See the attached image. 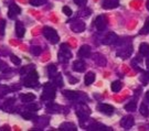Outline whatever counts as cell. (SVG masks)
Returning a JSON list of instances; mask_svg holds the SVG:
<instances>
[{"label":"cell","mask_w":149,"mask_h":131,"mask_svg":"<svg viewBox=\"0 0 149 131\" xmlns=\"http://www.w3.org/2000/svg\"><path fill=\"white\" fill-rule=\"evenodd\" d=\"M43 35L49 42L52 43V44H56L60 41V37L58 34V32L55 31L54 29H52V28H50V26L43 28Z\"/></svg>","instance_id":"obj_1"},{"label":"cell","mask_w":149,"mask_h":131,"mask_svg":"<svg viewBox=\"0 0 149 131\" xmlns=\"http://www.w3.org/2000/svg\"><path fill=\"white\" fill-rule=\"evenodd\" d=\"M38 78H39L38 73L34 69H32L31 72L28 74V76L26 77V79H24V86H26V87H31V88L37 87Z\"/></svg>","instance_id":"obj_2"},{"label":"cell","mask_w":149,"mask_h":131,"mask_svg":"<svg viewBox=\"0 0 149 131\" xmlns=\"http://www.w3.org/2000/svg\"><path fill=\"white\" fill-rule=\"evenodd\" d=\"M71 58H72V53L70 51L69 46L66 44H62L59 52V61L62 63H66V62H69Z\"/></svg>","instance_id":"obj_3"},{"label":"cell","mask_w":149,"mask_h":131,"mask_svg":"<svg viewBox=\"0 0 149 131\" xmlns=\"http://www.w3.org/2000/svg\"><path fill=\"white\" fill-rule=\"evenodd\" d=\"M54 97H55V88H54L53 85L50 84V83L44 84V91H43L41 99L50 100V99H53Z\"/></svg>","instance_id":"obj_4"},{"label":"cell","mask_w":149,"mask_h":131,"mask_svg":"<svg viewBox=\"0 0 149 131\" xmlns=\"http://www.w3.org/2000/svg\"><path fill=\"white\" fill-rule=\"evenodd\" d=\"M71 30L75 33H81L85 30V23L82 21V20H79V19H75L71 22Z\"/></svg>","instance_id":"obj_5"},{"label":"cell","mask_w":149,"mask_h":131,"mask_svg":"<svg viewBox=\"0 0 149 131\" xmlns=\"http://www.w3.org/2000/svg\"><path fill=\"white\" fill-rule=\"evenodd\" d=\"M118 41V37L114 33V32H108L106 37L103 39V44L105 45H111V44H115Z\"/></svg>","instance_id":"obj_6"},{"label":"cell","mask_w":149,"mask_h":131,"mask_svg":"<svg viewBox=\"0 0 149 131\" xmlns=\"http://www.w3.org/2000/svg\"><path fill=\"white\" fill-rule=\"evenodd\" d=\"M94 23H95L96 29H97L98 31H104V30L106 29V23H107V22H106V19H105V17H104V16L96 17Z\"/></svg>","instance_id":"obj_7"},{"label":"cell","mask_w":149,"mask_h":131,"mask_svg":"<svg viewBox=\"0 0 149 131\" xmlns=\"http://www.w3.org/2000/svg\"><path fill=\"white\" fill-rule=\"evenodd\" d=\"M134 123H135L134 117L130 115L123 117V119L120 120V126H122L123 128H125V129H129L130 127L134 126Z\"/></svg>","instance_id":"obj_8"},{"label":"cell","mask_w":149,"mask_h":131,"mask_svg":"<svg viewBox=\"0 0 149 131\" xmlns=\"http://www.w3.org/2000/svg\"><path fill=\"white\" fill-rule=\"evenodd\" d=\"M98 110L101 111L102 114L107 116H111L114 114V107L108 104H100L98 105Z\"/></svg>","instance_id":"obj_9"},{"label":"cell","mask_w":149,"mask_h":131,"mask_svg":"<svg viewBox=\"0 0 149 131\" xmlns=\"http://www.w3.org/2000/svg\"><path fill=\"white\" fill-rule=\"evenodd\" d=\"M119 6V0H104L103 3H102V7L104 9H115Z\"/></svg>","instance_id":"obj_10"},{"label":"cell","mask_w":149,"mask_h":131,"mask_svg":"<svg viewBox=\"0 0 149 131\" xmlns=\"http://www.w3.org/2000/svg\"><path fill=\"white\" fill-rule=\"evenodd\" d=\"M21 12V9L19 6H17L16 3H12V5L9 7V12H8V17L10 19H16V16L19 15Z\"/></svg>","instance_id":"obj_11"},{"label":"cell","mask_w":149,"mask_h":131,"mask_svg":"<svg viewBox=\"0 0 149 131\" xmlns=\"http://www.w3.org/2000/svg\"><path fill=\"white\" fill-rule=\"evenodd\" d=\"M91 54V46L90 45H82L80 47V50H79V52H77V55L82 58H88Z\"/></svg>","instance_id":"obj_12"},{"label":"cell","mask_w":149,"mask_h":131,"mask_svg":"<svg viewBox=\"0 0 149 131\" xmlns=\"http://www.w3.org/2000/svg\"><path fill=\"white\" fill-rule=\"evenodd\" d=\"M132 52H133V47L130 46V45H128V46L124 47L120 51H118L117 56H119V58H127L130 56Z\"/></svg>","instance_id":"obj_13"},{"label":"cell","mask_w":149,"mask_h":131,"mask_svg":"<svg viewBox=\"0 0 149 131\" xmlns=\"http://www.w3.org/2000/svg\"><path fill=\"white\" fill-rule=\"evenodd\" d=\"M93 60L96 64H98L100 66H105L106 65V58H104V55H102L100 53H95L93 55Z\"/></svg>","instance_id":"obj_14"},{"label":"cell","mask_w":149,"mask_h":131,"mask_svg":"<svg viewBox=\"0 0 149 131\" xmlns=\"http://www.w3.org/2000/svg\"><path fill=\"white\" fill-rule=\"evenodd\" d=\"M73 71L75 72H79V73H82L85 71V63L81 60H77L73 63Z\"/></svg>","instance_id":"obj_15"},{"label":"cell","mask_w":149,"mask_h":131,"mask_svg":"<svg viewBox=\"0 0 149 131\" xmlns=\"http://www.w3.org/2000/svg\"><path fill=\"white\" fill-rule=\"evenodd\" d=\"M24 33H26V28L22 24L21 22H17L16 23V34L18 37H24Z\"/></svg>","instance_id":"obj_16"},{"label":"cell","mask_w":149,"mask_h":131,"mask_svg":"<svg viewBox=\"0 0 149 131\" xmlns=\"http://www.w3.org/2000/svg\"><path fill=\"white\" fill-rule=\"evenodd\" d=\"M63 95L70 100H75L79 98V94L76 91H74V90H64Z\"/></svg>","instance_id":"obj_17"},{"label":"cell","mask_w":149,"mask_h":131,"mask_svg":"<svg viewBox=\"0 0 149 131\" xmlns=\"http://www.w3.org/2000/svg\"><path fill=\"white\" fill-rule=\"evenodd\" d=\"M95 80V74L93 72H88V73L85 75V78H84V82H85V85H91L94 83Z\"/></svg>","instance_id":"obj_18"},{"label":"cell","mask_w":149,"mask_h":131,"mask_svg":"<svg viewBox=\"0 0 149 131\" xmlns=\"http://www.w3.org/2000/svg\"><path fill=\"white\" fill-rule=\"evenodd\" d=\"M139 52H140L141 55L149 56V44H147V43L140 44V46H139Z\"/></svg>","instance_id":"obj_19"},{"label":"cell","mask_w":149,"mask_h":131,"mask_svg":"<svg viewBox=\"0 0 149 131\" xmlns=\"http://www.w3.org/2000/svg\"><path fill=\"white\" fill-rule=\"evenodd\" d=\"M61 130H68V131H75L76 130V127L73 123H69V122H64L63 125H61L60 127Z\"/></svg>","instance_id":"obj_20"},{"label":"cell","mask_w":149,"mask_h":131,"mask_svg":"<svg viewBox=\"0 0 149 131\" xmlns=\"http://www.w3.org/2000/svg\"><path fill=\"white\" fill-rule=\"evenodd\" d=\"M122 83L119 82V80H115V82H113L112 85H111V88L114 93H118L120 89H122Z\"/></svg>","instance_id":"obj_21"},{"label":"cell","mask_w":149,"mask_h":131,"mask_svg":"<svg viewBox=\"0 0 149 131\" xmlns=\"http://www.w3.org/2000/svg\"><path fill=\"white\" fill-rule=\"evenodd\" d=\"M34 99H36V95L33 94H23L21 96V100L23 103H30Z\"/></svg>","instance_id":"obj_22"},{"label":"cell","mask_w":149,"mask_h":131,"mask_svg":"<svg viewBox=\"0 0 149 131\" xmlns=\"http://www.w3.org/2000/svg\"><path fill=\"white\" fill-rule=\"evenodd\" d=\"M139 111H140V114L144 116V117H148L149 116V109H148V106L146 105V104H141L140 105V108H139Z\"/></svg>","instance_id":"obj_23"},{"label":"cell","mask_w":149,"mask_h":131,"mask_svg":"<svg viewBox=\"0 0 149 131\" xmlns=\"http://www.w3.org/2000/svg\"><path fill=\"white\" fill-rule=\"evenodd\" d=\"M48 74H49V77L53 78L54 75L56 74V67H55V65H53V64L49 65L48 66Z\"/></svg>","instance_id":"obj_24"},{"label":"cell","mask_w":149,"mask_h":131,"mask_svg":"<svg viewBox=\"0 0 149 131\" xmlns=\"http://www.w3.org/2000/svg\"><path fill=\"white\" fill-rule=\"evenodd\" d=\"M30 52H31L33 55L38 56V55H40V54H41L42 49H41L40 46H37V45H33V46L30 47Z\"/></svg>","instance_id":"obj_25"},{"label":"cell","mask_w":149,"mask_h":131,"mask_svg":"<svg viewBox=\"0 0 149 131\" xmlns=\"http://www.w3.org/2000/svg\"><path fill=\"white\" fill-rule=\"evenodd\" d=\"M136 108H137V105H136L135 101H130V103H128L127 105L125 106V109L127 111H135Z\"/></svg>","instance_id":"obj_26"},{"label":"cell","mask_w":149,"mask_h":131,"mask_svg":"<svg viewBox=\"0 0 149 131\" xmlns=\"http://www.w3.org/2000/svg\"><path fill=\"white\" fill-rule=\"evenodd\" d=\"M140 33H141V34H148L149 33V18L146 19L144 26H143V29L140 30Z\"/></svg>","instance_id":"obj_27"},{"label":"cell","mask_w":149,"mask_h":131,"mask_svg":"<svg viewBox=\"0 0 149 131\" xmlns=\"http://www.w3.org/2000/svg\"><path fill=\"white\" fill-rule=\"evenodd\" d=\"M54 83L56 86H59V87H62L63 86V79H62V76L61 75H56V76H54Z\"/></svg>","instance_id":"obj_28"},{"label":"cell","mask_w":149,"mask_h":131,"mask_svg":"<svg viewBox=\"0 0 149 131\" xmlns=\"http://www.w3.org/2000/svg\"><path fill=\"white\" fill-rule=\"evenodd\" d=\"M88 130H107V128L105 126H102V125H93V126L88 127Z\"/></svg>","instance_id":"obj_29"},{"label":"cell","mask_w":149,"mask_h":131,"mask_svg":"<svg viewBox=\"0 0 149 131\" xmlns=\"http://www.w3.org/2000/svg\"><path fill=\"white\" fill-rule=\"evenodd\" d=\"M29 2H30V5L31 6L39 7V6H42L43 3H45V2H47V0H30Z\"/></svg>","instance_id":"obj_30"},{"label":"cell","mask_w":149,"mask_h":131,"mask_svg":"<svg viewBox=\"0 0 149 131\" xmlns=\"http://www.w3.org/2000/svg\"><path fill=\"white\" fill-rule=\"evenodd\" d=\"M22 117H23L24 119H27V120H30L34 116L32 114V111H26V112H22Z\"/></svg>","instance_id":"obj_31"},{"label":"cell","mask_w":149,"mask_h":131,"mask_svg":"<svg viewBox=\"0 0 149 131\" xmlns=\"http://www.w3.org/2000/svg\"><path fill=\"white\" fill-rule=\"evenodd\" d=\"M10 58L11 61H12V63L15 64V65H20L21 64V60L18 58V56H16V55H11Z\"/></svg>","instance_id":"obj_32"},{"label":"cell","mask_w":149,"mask_h":131,"mask_svg":"<svg viewBox=\"0 0 149 131\" xmlns=\"http://www.w3.org/2000/svg\"><path fill=\"white\" fill-rule=\"evenodd\" d=\"M27 109L29 111H37L39 109V105H37V104H29L27 106Z\"/></svg>","instance_id":"obj_33"},{"label":"cell","mask_w":149,"mask_h":131,"mask_svg":"<svg viewBox=\"0 0 149 131\" xmlns=\"http://www.w3.org/2000/svg\"><path fill=\"white\" fill-rule=\"evenodd\" d=\"M63 12H64V15H66L68 17H70V16H72V9L70 8V7H68V6H64L63 7Z\"/></svg>","instance_id":"obj_34"},{"label":"cell","mask_w":149,"mask_h":131,"mask_svg":"<svg viewBox=\"0 0 149 131\" xmlns=\"http://www.w3.org/2000/svg\"><path fill=\"white\" fill-rule=\"evenodd\" d=\"M5 28H6V22L2 20L0 22V35H5Z\"/></svg>","instance_id":"obj_35"},{"label":"cell","mask_w":149,"mask_h":131,"mask_svg":"<svg viewBox=\"0 0 149 131\" xmlns=\"http://www.w3.org/2000/svg\"><path fill=\"white\" fill-rule=\"evenodd\" d=\"M0 71H3V72H8V71H9L7 64H6L5 62H2V61H0Z\"/></svg>","instance_id":"obj_36"},{"label":"cell","mask_w":149,"mask_h":131,"mask_svg":"<svg viewBox=\"0 0 149 131\" xmlns=\"http://www.w3.org/2000/svg\"><path fill=\"white\" fill-rule=\"evenodd\" d=\"M141 80H143L144 83H146L147 80H149V72L143 74V76H141Z\"/></svg>","instance_id":"obj_37"},{"label":"cell","mask_w":149,"mask_h":131,"mask_svg":"<svg viewBox=\"0 0 149 131\" xmlns=\"http://www.w3.org/2000/svg\"><path fill=\"white\" fill-rule=\"evenodd\" d=\"M91 12H92V11H91L90 9H84V10L81 11L80 13H81V15H82L83 17H87V16H88V15L91 13Z\"/></svg>","instance_id":"obj_38"},{"label":"cell","mask_w":149,"mask_h":131,"mask_svg":"<svg viewBox=\"0 0 149 131\" xmlns=\"http://www.w3.org/2000/svg\"><path fill=\"white\" fill-rule=\"evenodd\" d=\"M74 2L77 6H84V5H86L87 0H74Z\"/></svg>","instance_id":"obj_39"},{"label":"cell","mask_w":149,"mask_h":131,"mask_svg":"<svg viewBox=\"0 0 149 131\" xmlns=\"http://www.w3.org/2000/svg\"><path fill=\"white\" fill-rule=\"evenodd\" d=\"M69 80H70V83H72V84H74V83H77V82H79V79L73 78V77H71V76L69 77Z\"/></svg>","instance_id":"obj_40"},{"label":"cell","mask_w":149,"mask_h":131,"mask_svg":"<svg viewBox=\"0 0 149 131\" xmlns=\"http://www.w3.org/2000/svg\"><path fill=\"white\" fill-rule=\"evenodd\" d=\"M146 98H147V100L149 101V90L147 91V93H146Z\"/></svg>","instance_id":"obj_41"},{"label":"cell","mask_w":149,"mask_h":131,"mask_svg":"<svg viewBox=\"0 0 149 131\" xmlns=\"http://www.w3.org/2000/svg\"><path fill=\"white\" fill-rule=\"evenodd\" d=\"M146 7H147V9H148V11H149V0H147V3H146Z\"/></svg>","instance_id":"obj_42"},{"label":"cell","mask_w":149,"mask_h":131,"mask_svg":"<svg viewBox=\"0 0 149 131\" xmlns=\"http://www.w3.org/2000/svg\"><path fill=\"white\" fill-rule=\"evenodd\" d=\"M146 64H147V67H149V58H147V62H146Z\"/></svg>","instance_id":"obj_43"}]
</instances>
